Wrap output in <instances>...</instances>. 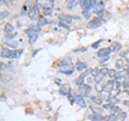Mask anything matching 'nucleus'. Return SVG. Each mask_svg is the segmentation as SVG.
<instances>
[{
  "label": "nucleus",
  "mask_w": 129,
  "mask_h": 121,
  "mask_svg": "<svg viewBox=\"0 0 129 121\" xmlns=\"http://www.w3.org/2000/svg\"><path fill=\"white\" fill-rule=\"evenodd\" d=\"M59 68L60 69H64V70L60 71L61 73H64V74H72L73 73V64H72L71 60L69 58L63 59L59 64Z\"/></svg>",
  "instance_id": "f257e3e1"
},
{
  "label": "nucleus",
  "mask_w": 129,
  "mask_h": 121,
  "mask_svg": "<svg viewBox=\"0 0 129 121\" xmlns=\"http://www.w3.org/2000/svg\"><path fill=\"white\" fill-rule=\"evenodd\" d=\"M102 23V18L101 17H95L89 21L88 23V28H90V29H94V28H98L100 25H101Z\"/></svg>",
  "instance_id": "f03ea898"
},
{
  "label": "nucleus",
  "mask_w": 129,
  "mask_h": 121,
  "mask_svg": "<svg viewBox=\"0 0 129 121\" xmlns=\"http://www.w3.org/2000/svg\"><path fill=\"white\" fill-rule=\"evenodd\" d=\"M28 33V41H29L30 44H35L36 41L38 39V31H34V30H27Z\"/></svg>",
  "instance_id": "7ed1b4c3"
},
{
  "label": "nucleus",
  "mask_w": 129,
  "mask_h": 121,
  "mask_svg": "<svg viewBox=\"0 0 129 121\" xmlns=\"http://www.w3.org/2000/svg\"><path fill=\"white\" fill-rule=\"evenodd\" d=\"M28 16H29V18H30V19H36L37 17H40V16H39V9H38V6L32 7L31 9H29V11H28Z\"/></svg>",
  "instance_id": "20e7f679"
},
{
  "label": "nucleus",
  "mask_w": 129,
  "mask_h": 121,
  "mask_svg": "<svg viewBox=\"0 0 129 121\" xmlns=\"http://www.w3.org/2000/svg\"><path fill=\"white\" fill-rule=\"evenodd\" d=\"M103 11H104V3L102 1L97 2V5L94 8V12L97 15H101L103 13Z\"/></svg>",
  "instance_id": "39448f33"
},
{
  "label": "nucleus",
  "mask_w": 129,
  "mask_h": 121,
  "mask_svg": "<svg viewBox=\"0 0 129 121\" xmlns=\"http://www.w3.org/2000/svg\"><path fill=\"white\" fill-rule=\"evenodd\" d=\"M112 53V48L110 47H107V48H101V49L98 50V53H97V55H98V57H108L109 55H110Z\"/></svg>",
  "instance_id": "423d86ee"
},
{
  "label": "nucleus",
  "mask_w": 129,
  "mask_h": 121,
  "mask_svg": "<svg viewBox=\"0 0 129 121\" xmlns=\"http://www.w3.org/2000/svg\"><path fill=\"white\" fill-rule=\"evenodd\" d=\"M125 78L127 77L129 78V72L127 70H124V71H119V72H116V75H115V79H119V78Z\"/></svg>",
  "instance_id": "0eeeda50"
},
{
  "label": "nucleus",
  "mask_w": 129,
  "mask_h": 121,
  "mask_svg": "<svg viewBox=\"0 0 129 121\" xmlns=\"http://www.w3.org/2000/svg\"><path fill=\"white\" fill-rule=\"evenodd\" d=\"M126 117H127L126 112H118L117 115H115L114 117H113L111 121H124L125 119H126Z\"/></svg>",
  "instance_id": "6e6552de"
},
{
  "label": "nucleus",
  "mask_w": 129,
  "mask_h": 121,
  "mask_svg": "<svg viewBox=\"0 0 129 121\" xmlns=\"http://www.w3.org/2000/svg\"><path fill=\"white\" fill-rule=\"evenodd\" d=\"M80 90L83 94L88 95L91 91V88H90V86H88V85H82V86H80Z\"/></svg>",
  "instance_id": "1a4fd4ad"
},
{
  "label": "nucleus",
  "mask_w": 129,
  "mask_h": 121,
  "mask_svg": "<svg viewBox=\"0 0 129 121\" xmlns=\"http://www.w3.org/2000/svg\"><path fill=\"white\" fill-rule=\"evenodd\" d=\"M88 74H90V71H86V72H84L82 75H80V76H79V78L75 80L76 84H78L79 86H82V85H83V82H84V79H85V76L88 75Z\"/></svg>",
  "instance_id": "9d476101"
},
{
  "label": "nucleus",
  "mask_w": 129,
  "mask_h": 121,
  "mask_svg": "<svg viewBox=\"0 0 129 121\" xmlns=\"http://www.w3.org/2000/svg\"><path fill=\"white\" fill-rule=\"evenodd\" d=\"M59 93L60 94H69L70 93V87H69V85H62L61 88H60V90H59Z\"/></svg>",
  "instance_id": "9b49d317"
},
{
  "label": "nucleus",
  "mask_w": 129,
  "mask_h": 121,
  "mask_svg": "<svg viewBox=\"0 0 129 121\" xmlns=\"http://www.w3.org/2000/svg\"><path fill=\"white\" fill-rule=\"evenodd\" d=\"M87 68V66L84 62L82 61H78L75 63V69L78 70L79 72H82V71H85V69Z\"/></svg>",
  "instance_id": "f8f14e48"
},
{
  "label": "nucleus",
  "mask_w": 129,
  "mask_h": 121,
  "mask_svg": "<svg viewBox=\"0 0 129 121\" xmlns=\"http://www.w3.org/2000/svg\"><path fill=\"white\" fill-rule=\"evenodd\" d=\"M75 103H78V105L82 106V107H86V103L84 99L82 98V95H76L75 96Z\"/></svg>",
  "instance_id": "ddd939ff"
},
{
  "label": "nucleus",
  "mask_w": 129,
  "mask_h": 121,
  "mask_svg": "<svg viewBox=\"0 0 129 121\" xmlns=\"http://www.w3.org/2000/svg\"><path fill=\"white\" fill-rule=\"evenodd\" d=\"M90 118V120L91 121H106V118H104V117H102L101 115H99V114H94L92 116H90L89 117Z\"/></svg>",
  "instance_id": "4468645a"
},
{
  "label": "nucleus",
  "mask_w": 129,
  "mask_h": 121,
  "mask_svg": "<svg viewBox=\"0 0 129 121\" xmlns=\"http://www.w3.org/2000/svg\"><path fill=\"white\" fill-rule=\"evenodd\" d=\"M72 16H69V15H61L59 17V21H61V22H63V23H66V24H70L71 22H72Z\"/></svg>",
  "instance_id": "2eb2a0df"
},
{
  "label": "nucleus",
  "mask_w": 129,
  "mask_h": 121,
  "mask_svg": "<svg viewBox=\"0 0 129 121\" xmlns=\"http://www.w3.org/2000/svg\"><path fill=\"white\" fill-rule=\"evenodd\" d=\"M1 57L2 58H11V50L7 48H1Z\"/></svg>",
  "instance_id": "dca6fc26"
},
{
  "label": "nucleus",
  "mask_w": 129,
  "mask_h": 121,
  "mask_svg": "<svg viewBox=\"0 0 129 121\" xmlns=\"http://www.w3.org/2000/svg\"><path fill=\"white\" fill-rule=\"evenodd\" d=\"M81 3V0H69L68 2V9H72L73 7H75L76 5Z\"/></svg>",
  "instance_id": "f3484780"
},
{
  "label": "nucleus",
  "mask_w": 129,
  "mask_h": 121,
  "mask_svg": "<svg viewBox=\"0 0 129 121\" xmlns=\"http://www.w3.org/2000/svg\"><path fill=\"white\" fill-rule=\"evenodd\" d=\"M3 30H5V32H7V33H11V32H13L14 27L12 26L11 24H6L5 28H3Z\"/></svg>",
  "instance_id": "a211bd4d"
},
{
  "label": "nucleus",
  "mask_w": 129,
  "mask_h": 121,
  "mask_svg": "<svg viewBox=\"0 0 129 121\" xmlns=\"http://www.w3.org/2000/svg\"><path fill=\"white\" fill-rule=\"evenodd\" d=\"M46 24H47V19L45 17H39L38 18V27L45 26Z\"/></svg>",
  "instance_id": "6ab92c4d"
},
{
  "label": "nucleus",
  "mask_w": 129,
  "mask_h": 121,
  "mask_svg": "<svg viewBox=\"0 0 129 121\" xmlns=\"http://www.w3.org/2000/svg\"><path fill=\"white\" fill-rule=\"evenodd\" d=\"M22 53L23 50H11V58H18Z\"/></svg>",
  "instance_id": "aec40b11"
},
{
  "label": "nucleus",
  "mask_w": 129,
  "mask_h": 121,
  "mask_svg": "<svg viewBox=\"0 0 129 121\" xmlns=\"http://www.w3.org/2000/svg\"><path fill=\"white\" fill-rule=\"evenodd\" d=\"M90 100L95 104H97V105H101V104H102V100L100 99L99 96H90Z\"/></svg>",
  "instance_id": "412c9836"
},
{
  "label": "nucleus",
  "mask_w": 129,
  "mask_h": 121,
  "mask_svg": "<svg viewBox=\"0 0 129 121\" xmlns=\"http://www.w3.org/2000/svg\"><path fill=\"white\" fill-rule=\"evenodd\" d=\"M96 90L98 91V92H102V91H104V88H106V86H103V85L101 84V82H98L96 84Z\"/></svg>",
  "instance_id": "4be33fe9"
},
{
  "label": "nucleus",
  "mask_w": 129,
  "mask_h": 121,
  "mask_svg": "<svg viewBox=\"0 0 129 121\" xmlns=\"http://www.w3.org/2000/svg\"><path fill=\"white\" fill-rule=\"evenodd\" d=\"M115 66L117 69H123L125 67V62H124V60L123 59H117L116 60V62H115Z\"/></svg>",
  "instance_id": "5701e85b"
},
{
  "label": "nucleus",
  "mask_w": 129,
  "mask_h": 121,
  "mask_svg": "<svg viewBox=\"0 0 129 121\" xmlns=\"http://www.w3.org/2000/svg\"><path fill=\"white\" fill-rule=\"evenodd\" d=\"M46 3H48V0H36V5H37L38 7H45Z\"/></svg>",
  "instance_id": "b1692460"
},
{
  "label": "nucleus",
  "mask_w": 129,
  "mask_h": 121,
  "mask_svg": "<svg viewBox=\"0 0 129 121\" xmlns=\"http://www.w3.org/2000/svg\"><path fill=\"white\" fill-rule=\"evenodd\" d=\"M6 44H7L8 46H10V47H12V48H14V49H15V48L17 47V45H18L17 42H15V41H7Z\"/></svg>",
  "instance_id": "393cba45"
},
{
  "label": "nucleus",
  "mask_w": 129,
  "mask_h": 121,
  "mask_svg": "<svg viewBox=\"0 0 129 121\" xmlns=\"http://www.w3.org/2000/svg\"><path fill=\"white\" fill-rule=\"evenodd\" d=\"M108 101H109V103H112V104H114V105L118 103V100L116 99V96H110V95H109Z\"/></svg>",
  "instance_id": "a878e982"
},
{
  "label": "nucleus",
  "mask_w": 129,
  "mask_h": 121,
  "mask_svg": "<svg viewBox=\"0 0 129 121\" xmlns=\"http://www.w3.org/2000/svg\"><path fill=\"white\" fill-rule=\"evenodd\" d=\"M120 48H122V45L119 43H114L113 44V47H112V51H118Z\"/></svg>",
  "instance_id": "bb28decb"
},
{
  "label": "nucleus",
  "mask_w": 129,
  "mask_h": 121,
  "mask_svg": "<svg viewBox=\"0 0 129 121\" xmlns=\"http://www.w3.org/2000/svg\"><path fill=\"white\" fill-rule=\"evenodd\" d=\"M115 75H116V71L115 70H113V69H110L108 72V77H110V78H114L115 77Z\"/></svg>",
  "instance_id": "cd10ccee"
},
{
  "label": "nucleus",
  "mask_w": 129,
  "mask_h": 121,
  "mask_svg": "<svg viewBox=\"0 0 129 121\" xmlns=\"http://www.w3.org/2000/svg\"><path fill=\"white\" fill-rule=\"evenodd\" d=\"M102 78H103V75H101V74H100V72H99V74L95 76L94 80H95L96 83H98V82H101V80H102Z\"/></svg>",
  "instance_id": "c85d7f7f"
},
{
  "label": "nucleus",
  "mask_w": 129,
  "mask_h": 121,
  "mask_svg": "<svg viewBox=\"0 0 129 121\" xmlns=\"http://www.w3.org/2000/svg\"><path fill=\"white\" fill-rule=\"evenodd\" d=\"M98 96H99V98L101 99V100H106V99L108 100V99H109V95H108L107 93H104L103 91H102V92H100V93L98 94Z\"/></svg>",
  "instance_id": "c756f323"
},
{
  "label": "nucleus",
  "mask_w": 129,
  "mask_h": 121,
  "mask_svg": "<svg viewBox=\"0 0 129 121\" xmlns=\"http://www.w3.org/2000/svg\"><path fill=\"white\" fill-rule=\"evenodd\" d=\"M123 86H124V89H125V91H126L127 93L129 94V82H127V80H125L124 84H123Z\"/></svg>",
  "instance_id": "7c9ffc66"
},
{
  "label": "nucleus",
  "mask_w": 129,
  "mask_h": 121,
  "mask_svg": "<svg viewBox=\"0 0 129 121\" xmlns=\"http://www.w3.org/2000/svg\"><path fill=\"white\" fill-rule=\"evenodd\" d=\"M99 72H100V74H101V75L106 76V75H108L109 69H107V68H102V69H100V70H99Z\"/></svg>",
  "instance_id": "2f4dec72"
},
{
  "label": "nucleus",
  "mask_w": 129,
  "mask_h": 121,
  "mask_svg": "<svg viewBox=\"0 0 129 121\" xmlns=\"http://www.w3.org/2000/svg\"><path fill=\"white\" fill-rule=\"evenodd\" d=\"M8 16H9V12H8V11H2L1 14H0V18H1V19H5V18L8 17Z\"/></svg>",
  "instance_id": "473e14b6"
},
{
  "label": "nucleus",
  "mask_w": 129,
  "mask_h": 121,
  "mask_svg": "<svg viewBox=\"0 0 129 121\" xmlns=\"http://www.w3.org/2000/svg\"><path fill=\"white\" fill-rule=\"evenodd\" d=\"M113 107H114V104H112V103H109V104H104L103 105V108L104 109H113Z\"/></svg>",
  "instance_id": "72a5a7b5"
},
{
  "label": "nucleus",
  "mask_w": 129,
  "mask_h": 121,
  "mask_svg": "<svg viewBox=\"0 0 129 121\" xmlns=\"http://www.w3.org/2000/svg\"><path fill=\"white\" fill-rule=\"evenodd\" d=\"M123 57L125 58V60L129 63V50H126L125 53H123Z\"/></svg>",
  "instance_id": "f704fd0d"
},
{
  "label": "nucleus",
  "mask_w": 129,
  "mask_h": 121,
  "mask_svg": "<svg viewBox=\"0 0 129 121\" xmlns=\"http://www.w3.org/2000/svg\"><path fill=\"white\" fill-rule=\"evenodd\" d=\"M90 74L95 77L96 75L99 74V69H92V70H90Z\"/></svg>",
  "instance_id": "c9c22d12"
},
{
  "label": "nucleus",
  "mask_w": 129,
  "mask_h": 121,
  "mask_svg": "<svg viewBox=\"0 0 129 121\" xmlns=\"http://www.w3.org/2000/svg\"><path fill=\"white\" fill-rule=\"evenodd\" d=\"M43 13L45 15H51L52 14V9H50V8H45V9L43 10Z\"/></svg>",
  "instance_id": "e433bc0d"
},
{
  "label": "nucleus",
  "mask_w": 129,
  "mask_h": 121,
  "mask_svg": "<svg viewBox=\"0 0 129 121\" xmlns=\"http://www.w3.org/2000/svg\"><path fill=\"white\" fill-rule=\"evenodd\" d=\"M16 35H17V33H13V34H8L6 35V39H14Z\"/></svg>",
  "instance_id": "4c0bfd02"
},
{
  "label": "nucleus",
  "mask_w": 129,
  "mask_h": 121,
  "mask_svg": "<svg viewBox=\"0 0 129 121\" xmlns=\"http://www.w3.org/2000/svg\"><path fill=\"white\" fill-rule=\"evenodd\" d=\"M112 111L114 112V114H116V112H119L120 111V108L117 107V106H114V107H113V109H112Z\"/></svg>",
  "instance_id": "58836bf2"
},
{
  "label": "nucleus",
  "mask_w": 129,
  "mask_h": 121,
  "mask_svg": "<svg viewBox=\"0 0 129 121\" xmlns=\"http://www.w3.org/2000/svg\"><path fill=\"white\" fill-rule=\"evenodd\" d=\"M59 26H60V27H63V28H67V29H69V27L67 26V24L63 23V22H61V21H60V23H59Z\"/></svg>",
  "instance_id": "ea45409f"
},
{
  "label": "nucleus",
  "mask_w": 129,
  "mask_h": 121,
  "mask_svg": "<svg viewBox=\"0 0 129 121\" xmlns=\"http://www.w3.org/2000/svg\"><path fill=\"white\" fill-rule=\"evenodd\" d=\"M109 59H110V57H103V59L102 60H100V63H103V62H107V61H109Z\"/></svg>",
  "instance_id": "a19ab883"
},
{
  "label": "nucleus",
  "mask_w": 129,
  "mask_h": 121,
  "mask_svg": "<svg viewBox=\"0 0 129 121\" xmlns=\"http://www.w3.org/2000/svg\"><path fill=\"white\" fill-rule=\"evenodd\" d=\"M99 44H100V42L98 41V42H96L95 44H92V45H91V47H92V48H97V47L99 46Z\"/></svg>",
  "instance_id": "79ce46f5"
},
{
  "label": "nucleus",
  "mask_w": 129,
  "mask_h": 121,
  "mask_svg": "<svg viewBox=\"0 0 129 121\" xmlns=\"http://www.w3.org/2000/svg\"><path fill=\"white\" fill-rule=\"evenodd\" d=\"M27 5H25V6H24L23 7V10H22V13H26V12H27Z\"/></svg>",
  "instance_id": "37998d69"
},
{
  "label": "nucleus",
  "mask_w": 129,
  "mask_h": 121,
  "mask_svg": "<svg viewBox=\"0 0 129 121\" xmlns=\"http://www.w3.org/2000/svg\"><path fill=\"white\" fill-rule=\"evenodd\" d=\"M5 69H6V66H5V64H3L2 62H1V71H3V70H5Z\"/></svg>",
  "instance_id": "c03bdc74"
},
{
  "label": "nucleus",
  "mask_w": 129,
  "mask_h": 121,
  "mask_svg": "<svg viewBox=\"0 0 129 121\" xmlns=\"http://www.w3.org/2000/svg\"><path fill=\"white\" fill-rule=\"evenodd\" d=\"M124 104L126 106H129V101H124Z\"/></svg>",
  "instance_id": "a18cd8bd"
},
{
  "label": "nucleus",
  "mask_w": 129,
  "mask_h": 121,
  "mask_svg": "<svg viewBox=\"0 0 129 121\" xmlns=\"http://www.w3.org/2000/svg\"><path fill=\"white\" fill-rule=\"evenodd\" d=\"M54 1H55V0H48V3H50V5H53Z\"/></svg>",
  "instance_id": "49530a36"
},
{
  "label": "nucleus",
  "mask_w": 129,
  "mask_h": 121,
  "mask_svg": "<svg viewBox=\"0 0 129 121\" xmlns=\"http://www.w3.org/2000/svg\"><path fill=\"white\" fill-rule=\"evenodd\" d=\"M10 1H13V0H10Z\"/></svg>",
  "instance_id": "de8ad7c7"
}]
</instances>
